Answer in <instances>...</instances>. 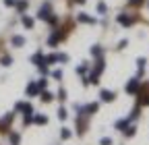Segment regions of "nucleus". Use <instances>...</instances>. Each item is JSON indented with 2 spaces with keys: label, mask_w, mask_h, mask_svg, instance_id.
I'll use <instances>...</instances> for the list:
<instances>
[{
  "label": "nucleus",
  "mask_w": 149,
  "mask_h": 145,
  "mask_svg": "<svg viewBox=\"0 0 149 145\" xmlns=\"http://www.w3.org/2000/svg\"><path fill=\"white\" fill-rule=\"evenodd\" d=\"M10 143H13V145H19V143H21V137H19L17 133H13V135H10Z\"/></svg>",
  "instance_id": "nucleus-13"
},
{
  "label": "nucleus",
  "mask_w": 149,
  "mask_h": 145,
  "mask_svg": "<svg viewBox=\"0 0 149 145\" xmlns=\"http://www.w3.org/2000/svg\"><path fill=\"white\" fill-rule=\"evenodd\" d=\"M37 93H40V87H37L35 83H29V85H27V96L33 98V96H37Z\"/></svg>",
  "instance_id": "nucleus-4"
},
{
  "label": "nucleus",
  "mask_w": 149,
  "mask_h": 145,
  "mask_svg": "<svg viewBox=\"0 0 149 145\" xmlns=\"http://www.w3.org/2000/svg\"><path fill=\"white\" fill-rule=\"evenodd\" d=\"M33 120H35V122H37V124H46V120H48V118H46V116H44V114H37V116H35V118H33Z\"/></svg>",
  "instance_id": "nucleus-12"
},
{
  "label": "nucleus",
  "mask_w": 149,
  "mask_h": 145,
  "mask_svg": "<svg viewBox=\"0 0 149 145\" xmlns=\"http://www.w3.org/2000/svg\"><path fill=\"white\" fill-rule=\"evenodd\" d=\"M85 110H87V112H95V110H97V104H89Z\"/></svg>",
  "instance_id": "nucleus-17"
},
{
  "label": "nucleus",
  "mask_w": 149,
  "mask_h": 145,
  "mask_svg": "<svg viewBox=\"0 0 149 145\" xmlns=\"http://www.w3.org/2000/svg\"><path fill=\"white\" fill-rule=\"evenodd\" d=\"M0 62H2L4 66H8V64H10L13 60H10V56H2V60H0Z\"/></svg>",
  "instance_id": "nucleus-18"
},
{
  "label": "nucleus",
  "mask_w": 149,
  "mask_h": 145,
  "mask_svg": "<svg viewBox=\"0 0 149 145\" xmlns=\"http://www.w3.org/2000/svg\"><path fill=\"white\" fill-rule=\"evenodd\" d=\"M128 122H130L128 118H124V120H118V122H116V129H118V131H124L126 126H128Z\"/></svg>",
  "instance_id": "nucleus-8"
},
{
  "label": "nucleus",
  "mask_w": 149,
  "mask_h": 145,
  "mask_svg": "<svg viewBox=\"0 0 149 145\" xmlns=\"http://www.w3.org/2000/svg\"><path fill=\"white\" fill-rule=\"evenodd\" d=\"M137 89H139V79H130V83L126 85V91L128 93H135Z\"/></svg>",
  "instance_id": "nucleus-3"
},
{
  "label": "nucleus",
  "mask_w": 149,
  "mask_h": 145,
  "mask_svg": "<svg viewBox=\"0 0 149 145\" xmlns=\"http://www.w3.org/2000/svg\"><path fill=\"white\" fill-rule=\"evenodd\" d=\"M118 23H120V25H130V23H133V19H130L128 15H118Z\"/></svg>",
  "instance_id": "nucleus-5"
},
{
  "label": "nucleus",
  "mask_w": 149,
  "mask_h": 145,
  "mask_svg": "<svg viewBox=\"0 0 149 145\" xmlns=\"http://www.w3.org/2000/svg\"><path fill=\"white\" fill-rule=\"evenodd\" d=\"M46 85H48V81H46V79H40V81H37V87H40V89H44Z\"/></svg>",
  "instance_id": "nucleus-21"
},
{
  "label": "nucleus",
  "mask_w": 149,
  "mask_h": 145,
  "mask_svg": "<svg viewBox=\"0 0 149 145\" xmlns=\"http://www.w3.org/2000/svg\"><path fill=\"white\" fill-rule=\"evenodd\" d=\"M100 98H102L104 102H112V100H114V91H110V89H102V91H100Z\"/></svg>",
  "instance_id": "nucleus-2"
},
{
  "label": "nucleus",
  "mask_w": 149,
  "mask_h": 145,
  "mask_svg": "<svg viewBox=\"0 0 149 145\" xmlns=\"http://www.w3.org/2000/svg\"><path fill=\"white\" fill-rule=\"evenodd\" d=\"M97 13H102V15L106 13V4H104V2H100V4H97Z\"/></svg>",
  "instance_id": "nucleus-22"
},
{
  "label": "nucleus",
  "mask_w": 149,
  "mask_h": 145,
  "mask_svg": "<svg viewBox=\"0 0 149 145\" xmlns=\"http://www.w3.org/2000/svg\"><path fill=\"white\" fill-rule=\"evenodd\" d=\"M137 66H139V70L143 72V68H145V58H139V60H137Z\"/></svg>",
  "instance_id": "nucleus-16"
},
{
  "label": "nucleus",
  "mask_w": 149,
  "mask_h": 145,
  "mask_svg": "<svg viewBox=\"0 0 149 145\" xmlns=\"http://www.w3.org/2000/svg\"><path fill=\"white\" fill-rule=\"evenodd\" d=\"M70 137H72L70 129H62V139H70Z\"/></svg>",
  "instance_id": "nucleus-15"
},
{
  "label": "nucleus",
  "mask_w": 149,
  "mask_h": 145,
  "mask_svg": "<svg viewBox=\"0 0 149 145\" xmlns=\"http://www.w3.org/2000/svg\"><path fill=\"white\" fill-rule=\"evenodd\" d=\"M15 108H17L19 112H23L25 116H31V112H33V108H31L29 104H23V102H19V104H17Z\"/></svg>",
  "instance_id": "nucleus-1"
},
{
  "label": "nucleus",
  "mask_w": 149,
  "mask_h": 145,
  "mask_svg": "<svg viewBox=\"0 0 149 145\" xmlns=\"http://www.w3.org/2000/svg\"><path fill=\"white\" fill-rule=\"evenodd\" d=\"M100 145H112V139H110V137H104V139L100 141Z\"/></svg>",
  "instance_id": "nucleus-20"
},
{
  "label": "nucleus",
  "mask_w": 149,
  "mask_h": 145,
  "mask_svg": "<svg viewBox=\"0 0 149 145\" xmlns=\"http://www.w3.org/2000/svg\"><path fill=\"white\" fill-rule=\"evenodd\" d=\"M77 2H81V4H83V2H85V0H77Z\"/></svg>",
  "instance_id": "nucleus-26"
},
{
  "label": "nucleus",
  "mask_w": 149,
  "mask_h": 145,
  "mask_svg": "<svg viewBox=\"0 0 149 145\" xmlns=\"http://www.w3.org/2000/svg\"><path fill=\"white\" fill-rule=\"evenodd\" d=\"M58 116H60V118H62V120H64V118H66V110H64V108H60V110H58Z\"/></svg>",
  "instance_id": "nucleus-23"
},
{
  "label": "nucleus",
  "mask_w": 149,
  "mask_h": 145,
  "mask_svg": "<svg viewBox=\"0 0 149 145\" xmlns=\"http://www.w3.org/2000/svg\"><path fill=\"white\" fill-rule=\"evenodd\" d=\"M79 21H83V23H93V19L89 15H85V13H79Z\"/></svg>",
  "instance_id": "nucleus-9"
},
{
  "label": "nucleus",
  "mask_w": 149,
  "mask_h": 145,
  "mask_svg": "<svg viewBox=\"0 0 149 145\" xmlns=\"http://www.w3.org/2000/svg\"><path fill=\"white\" fill-rule=\"evenodd\" d=\"M21 19H23V25H25L27 29H31V27H33V19H31V17H27V15H21Z\"/></svg>",
  "instance_id": "nucleus-7"
},
{
  "label": "nucleus",
  "mask_w": 149,
  "mask_h": 145,
  "mask_svg": "<svg viewBox=\"0 0 149 145\" xmlns=\"http://www.w3.org/2000/svg\"><path fill=\"white\" fill-rule=\"evenodd\" d=\"M10 42H13V46L19 48V46H23V44H25V38H21V35H13V40H10Z\"/></svg>",
  "instance_id": "nucleus-6"
},
{
  "label": "nucleus",
  "mask_w": 149,
  "mask_h": 145,
  "mask_svg": "<svg viewBox=\"0 0 149 145\" xmlns=\"http://www.w3.org/2000/svg\"><path fill=\"white\" fill-rule=\"evenodd\" d=\"M25 8H27V0H21V2H17V10H19V13H23Z\"/></svg>",
  "instance_id": "nucleus-11"
},
{
  "label": "nucleus",
  "mask_w": 149,
  "mask_h": 145,
  "mask_svg": "<svg viewBox=\"0 0 149 145\" xmlns=\"http://www.w3.org/2000/svg\"><path fill=\"white\" fill-rule=\"evenodd\" d=\"M52 98H54V96H52V93H48V91H46V93H42V100H44V102H50Z\"/></svg>",
  "instance_id": "nucleus-19"
},
{
  "label": "nucleus",
  "mask_w": 149,
  "mask_h": 145,
  "mask_svg": "<svg viewBox=\"0 0 149 145\" xmlns=\"http://www.w3.org/2000/svg\"><path fill=\"white\" fill-rule=\"evenodd\" d=\"M135 131H137L135 126H130V124H128L126 129H124V135H126V137H133V135H135Z\"/></svg>",
  "instance_id": "nucleus-10"
},
{
  "label": "nucleus",
  "mask_w": 149,
  "mask_h": 145,
  "mask_svg": "<svg viewBox=\"0 0 149 145\" xmlns=\"http://www.w3.org/2000/svg\"><path fill=\"white\" fill-rule=\"evenodd\" d=\"M143 0H130V4H141Z\"/></svg>",
  "instance_id": "nucleus-25"
},
{
  "label": "nucleus",
  "mask_w": 149,
  "mask_h": 145,
  "mask_svg": "<svg viewBox=\"0 0 149 145\" xmlns=\"http://www.w3.org/2000/svg\"><path fill=\"white\" fill-rule=\"evenodd\" d=\"M91 54H93V56H100V54H102V48H100V46H93V48H91Z\"/></svg>",
  "instance_id": "nucleus-14"
},
{
  "label": "nucleus",
  "mask_w": 149,
  "mask_h": 145,
  "mask_svg": "<svg viewBox=\"0 0 149 145\" xmlns=\"http://www.w3.org/2000/svg\"><path fill=\"white\" fill-rule=\"evenodd\" d=\"M4 4L6 6H13V4H17V0H4Z\"/></svg>",
  "instance_id": "nucleus-24"
}]
</instances>
